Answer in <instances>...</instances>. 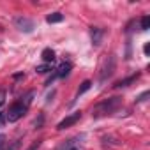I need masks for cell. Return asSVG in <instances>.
Instances as JSON below:
<instances>
[{"mask_svg":"<svg viewBox=\"0 0 150 150\" xmlns=\"http://www.w3.org/2000/svg\"><path fill=\"white\" fill-rule=\"evenodd\" d=\"M41 57H42V60H44V64H51V62L55 60V51H53L51 48H46V50H42V53H41Z\"/></svg>","mask_w":150,"mask_h":150,"instance_id":"9","label":"cell"},{"mask_svg":"<svg viewBox=\"0 0 150 150\" xmlns=\"http://www.w3.org/2000/svg\"><path fill=\"white\" fill-rule=\"evenodd\" d=\"M4 145H6V136L0 134V150H4Z\"/></svg>","mask_w":150,"mask_h":150,"instance_id":"17","label":"cell"},{"mask_svg":"<svg viewBox=\"0 0 150 150\" xmlns=\"http://www.w3.org/2000/svg\"><path fill=\"white\" fill-rule=\"evenodd\" d=\"M50 71H53L51 69V64H42V65H37L35 67V72H39V74H44V72H50Z\"/></svg>","mask_w":150,"mask_h":150,"instance_id":"12","label":"cell"},{"mask_svg":"<svg viewBox=\"0 0 150 150\" xmlns=\"http://www.w3.org/2000/svg\"><path fill=\"white\" fill-rule=\"evenodd\" d=\"M14 23H16V27L21 30V32H32L34 30V21L32 20H28V18H25V16H20V18H16L14 20Z\"/></svg>","mask_w":150,"mask_h":150,"instance_id":"5","label":"cell"},{"mask_svg":"<svg viewBox=\"0 0 150 150\" xmlns=\"http://www.w3.org/2000/svg\"><path fill=\"white\" fill-rule=\"evenodd\" d=\"M6 96H7V94H6V90H0V106L4 104V101H6Z\"/></svg>","mask_w":150,"mask_h":150,"instance_id":"16","label":"cell"},{"mask_svg":"<svg viewBox=\"0 0 150 150\" xmlns=\"http://www.w3.org/2000/svg\"><path fill=\"white\" fill-rule=\"evenodd\" d=\"M120 104H122V97H118V96L110 97V99H104V101H101V103L92 110V115H94L96 118L111 115V113H115V111L120 108Z\"/></svg>","mask_w":150,"mask_h":150,"instance_id":"1","label":"cell"},{"mask_svg":"<svg viewBox=\"0 0 150 150\" xmlns=\"http://www.w3.org/2000/svg\"><path fill=\"white\" fill-rule=\"evenodd\" d=\"M81 118V113L80 111H76V113H72V115H69V117H65L62 122H58V125H57V129L58 131H64V129H67V127H71V125H74L78 120Z\"/></svg>","mask_w":150,"mask_h":150,"instance_id":"4","label":"cell"},{"mask_svg":"<svg viewBox=\"0 0 150 150\" xmlns=\"http://www.w3.org/2000/svg\"><path fill=\"white\" fill-rule=\"evenodd\" d=\"M90 35H92V44H94V46H99V44H101V39H103V35H104V30L94 27V28L90 30Z\"/></svg>","mask_w":150,"mask_h":150,"instance_id":"7","label":"cell"},{"mask_svg":"<svg viewBox=\"0 0 150 150\" xmlns=\"http://www.w3.org/2000/svg\"><path fill=\"white\" fill-rule=\"evenodd\" d=\"M115 72V57L113 55H110V57H106L104 60H103V65H101V76H99V80L104 83L108 78H111V74Z\"/></svg>","mask_w":150,"mask_h":150,"instance_id":"3","label":"cell"},{"mask_svg":"<svg viewBox=\"0 0 150 150\" xmlns=\"http://www.w3.org/2000/svg\"><path fill=\"white\" fill-rule=\"evenodd\" d=\"M69 150H78V148H69Z\"/></svg>","mask_w":150,"mask_h":150,"instance_id":"20","label":"cell"},{"mask_svg":"<svg viewBox=\"0 0 150 150\" xmlns=\"http://www.w3.org/2000/svg\"><path fill=\"white\" fill-rule=\"evenodd\" d=\"M139 78V72H136V74H132V76H129V78H124V80H120L115 87H118V88H122V87H129L131 83H134L136 80Z\"/></svg>","mask_w":150,"mask_h":150,"instance_id":"8","label":"cell"},{"mask_svg":"<svg viewBox=\"0 0 150 150\" xmlns=\"http://www.w3.org/2000/svg\"><path fill=\"white\" fill-rule=\"evenodd\" d=\"M62 20H64V14H60V13H53V14H50V16L46 18L48 23H60Z\"/></svg>","mask_w":150,"mask_h":150,"instance_id":"10","label":"cell"},{"mask_svg":"<svg viewBox=\"0 0 150 150\" xmlns=\"http://www.w3.org/2000/svg\"><path fill=\"white\" fill-rule=\"evenodd\" d=\"M27 106L21 103V101H18V103H14L11 108H9V111L6 113V120H9V122H16V120H20L25 113H27Z\"/></svg>","mask_w":150,"mask_h":150,"instance_id":"2","label":"cell"},{"mask_svg":"<svg viewBox=\"0 0 150 150\" xmlns=\"http://www.w3.org/2000/svg\"><path fill=\"white\" fill-rule=\"evenodd\" d=\"M41 143H42V139H37V141H34V143H32V145H30L27 150H37V148L41 146Z\"/></svg>","mask_w":150,"mask_h":150,"instance_id":"15","label":"cell"},{"mask_svg":"<svg viewBox=\"0 0 150 150\" xmlns=\"http://www.w3.org/2000/svg\"><path fill=\"white\" fill-rule=\"evenodd\" d=\"M143 51H145V55H148V51H150V44H148V42L145 44V48H143Z\"/></svg>","mask_w":150,"mask_h":150,"instance_id":"19","label":"cell"},{"mask_svg":"<svg viewBox=\"0 0 150 150\" xmlns=\"http://www.w3.org/2000/svg\"><path fill=\"white\" fill-rule=\"evenodd\" d=\"M6 124V113H2V111H0V127H2Z\"/></svg>","mask_w":150,"mask_h":150,"instance_id":"18","label":"cell"},{"mask_svg":"<svg viewBox=\"0 0 150 150\" xmlns=\"http://www.w3.org/2000/svg\"><path fill=\"white\" fill-rule=\"evenodd\" d=\"M71 69H72V65L69 62H64V64L58 65V69H55V76L57 78H65L67 74L71 72Z\"/></svg>","mask_w":150,"mask_h":150,"instance_id":"6","label":"cell"},{"mask_svg":"<svg viewBox=\"0 0 150 150\" xmlns=\"http://www.w3.org/2000/svg\"><path fill=\"white\" fill-rule=\"evenodd\" d=\"M90 87H92V81H90V80H85V81L81 83V87L78 88V94H76V96H78V97H80V96H83L87 90H90Z\"/></svg>","mask_w":150,"mask_h":150,"instance_id":"11","label":"cell"},{"mask_svg":"<svg viewBox=\"0 0 150 150\" xmlns=\"http://www.w3.org/2000/svg\"><path fill=\"white\" fill-rule=\"evenodd\" d=\"M150 28V16H143L141 18V30H148Z\"/></svg>","mask_w":150,"mask_h":150,"instance_id":"13","label":"cell"},{"mask_svg":"<svg viewBox=\"0 0 150 150\" xmlns=\"http://www.w3.org/2000/svg\"><path fill=\"white\" fill-rule=\"evenodd\" d=\"M148 96H150V92H148V90H146V92H143L141 96H138V97H136V103H143V101H146V97H148Z\"/></svg>","mask_w":150,"mask_h":150,"instance_id":"14","label":"cell"}]
</instances>
